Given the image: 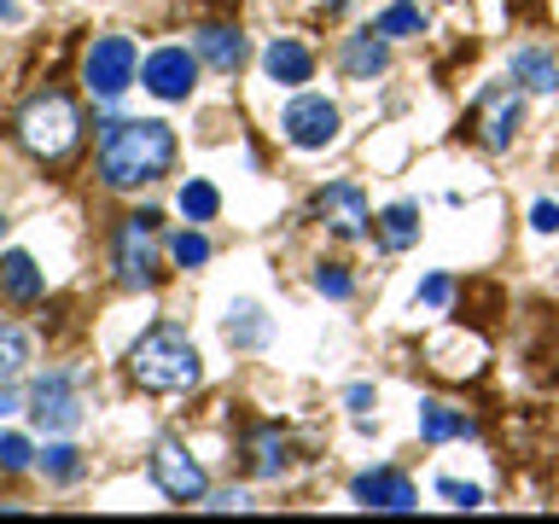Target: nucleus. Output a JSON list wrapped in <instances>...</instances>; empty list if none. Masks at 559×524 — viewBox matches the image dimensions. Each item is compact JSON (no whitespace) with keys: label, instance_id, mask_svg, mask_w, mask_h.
<instances>
[{"label":"nucleus","instance_id":"nucleus-2","mask_svg":"<svg viewBox=\"0 0 559 524\" xmlns=\"http://www.w3.org/2000/svg\"><path fill=\"white\" fill-rule=\"evenodd\" d=\"M129 373H134L140 391H152V396H181L204 379V361H199V349H192L187 332L175 321H164V326H152V332L134 338Z\"/></svg>","mask_w":559,"mask_h":524},{"label":"nucleus","instance_id":"nucleus-15","mask_svg":"<svg viewBox=\"0 0 559 524\" xmlns=\"http://www.w3.org/2000/svg\"><path fill=\"white\" fill-rule=\"evenodd\" d=\"M338 64H344L349 82H373V76L391 70V41H384L379 29H361V35H349V41H344Z\"/></svg>","mask_w":559,"mask_h":524},{"label":"nucleus","instance_id":"nucleus-35","mask_svg":"<svg viewBox=\"0 0 559 524\" xmlns=\"http://www.w3.org/2000/svg\"><path fill=\"white\" fill-rule=\"evenodd\" d=\"M17 17H24V7H17V0H0V24H17Z\"/></svg>","mask_w":559,"mask_h":524},{"label":"nucleus","instance_id":"nucleus-5","mask_svg":"<svg viewBox=\"0 0 559 524\" xmlns=\"http://www.w3.org/2000/svg\"><path fill=\"white\" fill-rule=\"evenodd\" d=\"M519 129H524V87H513V82L484 87L478 105H472V134H478V146L507 152L519 140Z\"/></svg>","mask_w":559,"mask_h":524},{"label":"nucleus","instance_id":"nucleus-30","mask_svg":"<svg viewBox=\"0 0 559 524\" xmlns=\"http://www.w3.org/2000/svg\"><path fill=\"white\" fill-rule=\"evenodd\" d=\"M437 496H443L449 507H466V513H472V507H484V489L461 484V478H437Z\"/></svg>","mask_w":559,"mask_h":524},{"label":"nucleus","instance_id":"nucleus-16","mask_svg":"<svg viewBox=\"0 0 559 524\" xmlns=\"http://www.w3.org/2000/svg\"><path fill=\"white\" fill-rule=\"evenodd\" d=\"M262 70H269V82H280V87H304L314 76V52L304 41H292V35H274L269 52H262Z\"/></svg>","mask_w":559,"mask_h":524},{"label":"nucleus","instance_id":"nucleus-21","mask_svg":"<svg viewBox=\"0 0 559 524\" xmlns=\"http://www.w3.org/2000/svg\"><path fill=\"white\" fill-rule=\"evenodd\" d=\"M373 29L384 35V41H408V35H426V12H419L414 0H396V7H384L373 17Z\"/></svg>","mask_w":559,"mask_h":524},{"label":"nucleus","instance_id":"nucleus-17","mask_svg":"<svg viewBox=\"0 0 559 524\" xmlns=\"http://www.w3.org/2000/svg\"><path fill=\"white\" fill-rule=\"evenodd\" d=\"M0 291H7L12 303H35V297L47 291V279H41V269H35L29 251H7V257H0Z\"/></svg>","mask_w":559,"mask_h":524},{"label":"nucleus","instance_id":"nucleus-7","mask_svg":"<svg viewBox=\"0 0 559 524\" xmlns=\"http://www.w3.org/2000/svg\"><path fill=\"white\" fill-rule=\"evenodd\" d=\"M29 414H35V426H41L47 437H64V431H76L87 419V402H82V391H76L70 373H41L35 391H29Z\"/></svg>","mask_w":559,"mask_h":524},{"label":"nucleus","instance_id":"nucleus-20","mask_svg":"<svg viewBox=\"0 0 559 524\" xmlns=\"http://www.w3.org/2000/svg\"><path fill=\"white\" fill-rule=\"evenodd\" d=\"M245 466H251L257 478H280V466H286V437H280L274 426L257 431L251 443H245Z\"/></svg>","mask_w":559,"mask_h":524},{"label":"nucleus","instance_id":"nucleus-23","mask_svg":"<svg viewBox=\"0 0 559 524\" xmlns=\"http://www.w3.org/2000/svg\"><path fill=\"white\" fill-rule=\"evenodd\" d=\"M24 367H29V332L12 326V321H0V384H12Z\"/></svg>","mask_w":559,"mask_h":524},{"label":"nucleus","instance_id":"nucleus-18","mask_svg":"<svg viewBox=\"0 0 559 524\" xmlns=\"http://www.w3.org/2000/svg\"><path fill=\"white\" fill-rule=\"evenodd\" d=\"M373 234H379V245H384L391 257L414 251V245H419V210H414V204H391V210H379V216H373Z\"/></svg>","mask_w":559,"mask_h":524},{"label":"nucleus","instance_id":"nucleus-22","mask_svg":"<svg viewBox=\"0 0 559 524\" xmlns=\"http://www.w3.org/2000/svg\"><path fill=\"white\" fill-rule=\"evenodd\" d=\"M262 338H269V321H262V309H257V303H234V309H227V344L257 349Z\"/></svg>","mask_w":559,"mask_h":524},{"label":"nucleus","instance_id":"nucleus-32","mask_svg":"<svg viewBox=\"0 0 559 524\" xmlns=\"http://www.w3.org/2000/svg\"><path fill=\"white\" fill-rule=\"evenodd\" d=\"M531 227H536V234H559V204L554 199H536L531 204Z\"/></svg>","mask_w":559,"mask_h":524},{"label":"nucleus","instance_id":"nucleus-27","mask_svg":"<svg viewBox=\"0 0 559 524\" xmlns=\"http://www.w3.org/2000/svg\"><path fill=\"white\" fill-rule=\"evenodd\" d=\"M314 291L332 297V303H344V297H356V279H349L338 262H321V269H314Z\"/></svg>","mask_w":559,"mask_h":524},{"label":"nucleus","instance_id":"nucleus-28","mask_svg":"<svg viewBox=\"0 0 559 524\" xmlns=\"http://www.w3.org/2000/svg\"><path fill=\"white\" fill-rule=\"evenodd\" d=\"M29 461H35L29 437H17V431H7V437H0V472H24Z\"/></svg>","mask_w":559,"mask_h":524},{"label":"nucleus","instance_id":"nucleus-8","mask_svg":"<svg viewBox=\"0 0 559 524\" xmlns=\"http://www.w3.org/2000/svg\"><path fill=\"white\" fill-rule=\"evenodd\" d=\"M338 105H332L326 94H297L286 111H280V134L292 140L297 152H321V146H332L338 140Z\"/></svg>","mask_w":559,"mask_h":524},{"label":"nucleus","instance_id":"nucleus-24","mask_svg":"<svg viewBox=\"0 0 559 524\" xmlns=\"http://www.w3.org/2000/svg\"><path fill=\"white\" fill-rule=\"evenodd\" d=\"M175 204H181V216H187V222H216V210H222V192L210 187V181H187V187H181V199H175Z\"/></svg>","mask_w":559,"mask_h":524},{"label":"nucleus","instance_id":"nucleus-4","mask_svg":"<svg viewBox=\"0 0 559 524\" xmlns=\"http://www.w3.org/2000/svg\"><path fill=\"white\" fill-rule=\"evenodd\" d=\"M134 76H140V52H134L129 35H99V41L87 47L82 82H87L94 99H122L134 87Z\"/></svg>","mask_w":559,"mask_h":524},{"label":"nucleus","instance_id":"nucleus-11","mask_svg":"<svg viewBox=\"0 0 559 524\" xmlns=\"http://www.w3.org/2000/svg\"><path fill=\"white\" fill-rule=\"evenodd\" d=\"M314 216H321V227H332L338 239H361L367 234V192L356 181H332L314 192Z\"/></svg>","mask_w":559,"mask_h":524},{"label":"nucleus","instance_id":"nucleus-26","mask_svg":"<svg viewBox=\"0 0 559 524\" xmlns=\"http://www.w3.org/2000/svg\"><path fill=\"white\" fill-rule=\"evenodd\" d=\"M169 257L181 262V269H204V262H210V239L199 234V227H181V234L169 239Z\"/></svg>","mask_w":559,"mask_h":524},{"label":"nucleus","instance_id":"nucleus-1","mask_svg":"<svg viewBox=\"0 0 559 524\" xmlns=\"http://www.w3.org/2000/svg\"><path fill=\"white\" fill-rule=\"evenodd\" d=\"M169 164H175V129L164 117H129L99 134V175L117 192L157 181V175H169Z\"/></svg>","mask_w":559,"mask_h":524},{"label":"nucleus","instance_id":"nucleus-13","mask_svg":"<svg viewBox=\"0 0 559 524\" xmlns=\"http://www.w3.org/2000/svg\"><path fill=\"white\" fill-rule=\"evenodd\" d=\"M192 52H199V64L222 70V76H234V70L251 59V47H245V35L234 24H204L199 35H192Z\"/></svg>","mask_w":559,"mask_h":524},{"label":"nucleus","instance_id":"nucleus-36","mask_svg":"<svg viewBox=\"0 0 559 524\" xmlns=\"http://www.w3.org/2000/svg\"><path fill=\"white\" fill-rule=\"evenodd\" d=\"M0 234H7V216H0Z\"/></svg>","mask_w":559,"mask_h":524},{"label":"nucleus","instance_id":"nucleus-19","mask_svg":"<svg viewBox=\"0 0 559 524\" xmlns=\"http://www.w3.org/2000/svg\"><path fill=\"white\" fill-rule=\"evenodd\" d=\"M419 437L426 443H454V437H472V419L449 402H419Z\"/></svg>","mask_w":559,"mask_h":524},{"label":"nucleus","instance_id":"nucleus-29","mask_svg":"<svg viewBox=\"0 0 559 524\" xmlns=\"http://www.w3.org/2000/svg\"><path fill=\"white\" fill-rule=\"evenodd\" d=\"M449 297H454V279H449V274H426V279H419V291H414V303L449 309Z\"/></svg>","mask_w":559,"mask_h":524},{"label":"nucleus","instance_id":"nucleus-31","mask_svg":"<svg viewBox=\"0 0 559 524\" xmlns=\"http://www.w3.org/2000/svg\"><path fill=\"white\" fill-rule=\"evenodd\" d=\"M199 507H210V513H251V496H245V489H216V496H204Z\"/></svg>","mask_w":559,"mask_h":524},{"label":"nucleus","instance_id":"nucleus-3","mask_svg":"<svg viewBox=\"0 0 559 524\" xmlns=\"http://www.w3.org/2000/svg\"><path fill=\"white\" fill-rule=\"evenodd\" d=\"M17 140H24V152L47 157V164H59V157L76 152L82 117H76V105H70V94H35L24 105V117H17Z\"/></svg>","mask_w":559,"mask_h":524},{"label":"nucleus","instance_id":"nucleus-33","mask_svg":"<svg viewBox=\"0 0 559 524\" xmlns=\"http://www.w3.org/2000/svg\"><path fill=\"white\" fill-rule=\"evenodd\" d=\"M344 408L356 414V419H367V408H373V384H349V391H344Z\"/></svg>","mask_w":559,"mask_h":524},{"label":"nucleus","instance_id":"nucleus-34","mask_svg":"<svg viewBox=\"0 0 559 524\" xmlns=\"http://www.w3.org/2000/svg\"><path fill=\"white\" fill-rule=\"evenodd\" d=\"M0 414H24V396H17L12 384H0Z\"/></svg>","mask_w":559,"mask_h":524},{"label":"nucleus","instance_id":"nucleus-25","mask_svg":"<svg viewBox=\"0 0 559 524\" xmlns=\"http://www.w3.org/2000/svg\"><path fill=\"white\" fill-rule=\"evenodd\" d=\"M41 472H47L52 484H76V478H82V449H70V443H47Z\"/></svg>","mask_w":559,"mask_h":524},{"label":"nucleus","instance_id":"nucleus-6","mask_svg":"<svg viewBox=\"0 0 559 524\" xmlns=\"http://www.w3.org/2000/svg\"><path fill=\"white\" fill-rule=\"evenodd\" d=\"M157 210H140L117 227V279L122 286H157Z\"/></svg>","mask_w":559,"mask_h":524},{"label":"nucleus","instance_id":"nucleus-12","mask_svg":"<svg viewBox=\"0 0 559 524\" xmlns=\"http://www.w3.org/2000/svg\"><path fill=\"white\" fill-rule=\"evenodd\" d=\"M349 496H356V507H367V513H408V507H419L414 478H408V472H396V466L361 472V478L349 484Z\"/></svg>","mask_w":559,"mask_h":524},{"label":"nucleus","instance_id":"nucleus-14","mask_svg":"<svg viewBox=\"0 0 559 524\" xmlns=\"http://www.w3.org/2000/svg\"><path fill=\"white\" fill-rule=\"evenodd\" d=\"M507 82L524 87V94H559V59L548 47H513V59H507Z\"/></svg>","mask_w":559,"mask_h":524},{"label":"nucleus","instance_id":"nucleus-9","mask_svg":"<svg viewBox=\"0 0 559 524\" xmlns=\"http://www.w3.org/2000/svg\"><path fill=\"white\" fill-rule=\"evenodd\" d=\"M152 484L164 489L169 501H204V496H210L204 466L192 461V454L175 443V437H157V443H152Z\"/></svg>","mask_w":559,"mask_h":524},{"label":"nucleus","instance_id":"nucleus-10","mask_svg":"<svg viewBox=\"0 0 559 524\" xmlns=\"http://www.w3.org/2000/svg\"><path fill=\"white\" fill-rule=\"evenodd\" d=\"M140 82H146V94L181 105L192 87H199V52H187V47H157L152 59L140 64Z\"/></svg>","mask_w":559,"mask_h":524}]
</instances>
